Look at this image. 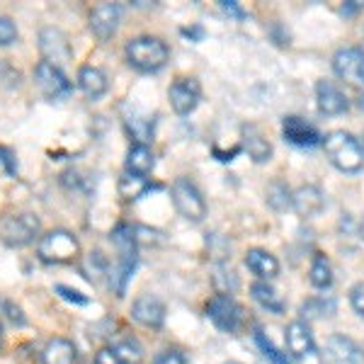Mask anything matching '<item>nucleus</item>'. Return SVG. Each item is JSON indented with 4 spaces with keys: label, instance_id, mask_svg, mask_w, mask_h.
I'll use <instances>...</instances> for the list:
<instances>
[{
    "label": "nucleus",
    "instance_id": "obj_26",
    "mask_svg": "<svg viewBox=\"0 0 364 364\" xmlns=\"http://www.w3.org/2000/svg\"><path fill=\"white\" fill-rule=\"evenodd\" d=\"M311 284L316 287V289H328V287L333 284V269H331V262H328L326 255H321V252H316L314 262H311Z\"/></svg>",
    "mask_w": 364,
    "mask_h": 364
},
{
    "label": "nucleus",
    "instance_id": "obj_29",
    "mask_svg": "<svg viewBox=\"0 0 364 364\" xmlns=\"http://www.w3.org/2000/svg\"><path fill=\"white\" fill-rule=\"evenodd\" d=\"M267 204H269V207H274L277 211L289 207V204H291L289 187H287L284 182H272V185L267 187Z\"/></svg>",
    "mask_w": 364,
    "mask_h": 364
},
{
    "label": "nucleus",
    "instance_id": "obj_17",
    "mask_svg": "<svg viewBox=\"0 0 364 364\" xmlns=\"http://www.w3.org/2000/svg\"><path fill=\"white\" fill-rule=\"evenodd\" d=\"M291 207L301 219H314L326 207V197L316 185H304L291 195Z\"/></svg>",
    "mask_w": 364,
    "mask_h": 364
},
{
    "label": "nucleus",
    "instance_id": "obj_3",
    "mask_svg": "<svg viewBox=\"0 0 364 364\" xmlns=\"http://www.w3.org/2000/svg\"><path fill=\"white\" fill-rule=\"evenodd\" d=\"M80 252L78 238L73 236L66 228H54V231L44 233L39 238L37 245V255L42 262H49V265H66V262H73Z\"/></svg>",
    "mask_w": 364,
    "mask_h": 364
},
{
    "label": "nucleus",
    "instance_id": "obj_28",
    "mask_svg": "<svg viewBox=\"0 0 364 364\" xmlns=\"http://www.w3.org/2000/svg\"><path fill=\"white\" fill-rule=\"evenodd\" d=\"M255 343L260 345L262 355H265L272 364H291L289 355H287V352H279L277 348H274V345L269 343V338L260 331V328H255Z\"/></svg>",
    "mask_w": 364,
    "mask_h": 364
},
{
    "label": "nucleus",
    "instance_id": "obj_31",
    "mask_svg": "<svg viewBox=\"0 0 364 364\" xmlns=\"http://www.w3.org/2000/svg\"><path fill=\"white\" fill-rule=\"evenodd\" d=\"M17 42V27L10 17L0 15V46H10Z\"/></svg>",
    "mask_w": 364,
    "mask_h": 364
},
{
    "label": "nucleus",
    "instance_id": "obj_2",
    "mask_svg": "<svg viewBox=\"0 0 364 364\" xmlns=\"http://www.w3.org/2000/svg\"><path fill=\"white\" fill-rule=\"evenodd\" d=\"M326 154L331 158V163L343 173H357L364 166V151L352 134L348 132H331L323 141Z\"/></svg>",
    "mask_w": 364,
    "mask_h": 364
},
{
    "label": "nucleus",
    "instance_id": "obj_30",
    "mask_svg": "<svg viewBox=\"0 0 364 364\" xmlns=\"http://www.w3.org/2000/svg\"><path fill=\"white\" fill-rule=\"evenodd\" d=\"M127 127L132 132V136L139 141V144H149L151 141V134H154V124L146 119H127Z\"/></svg>",
    "mask_w": 364,
    "mask_h": 364
},
{
    "label": "nucleus",
    "instance_id": "obj_32",
    "mask_svg": "<svg viewBox=\"0 0 364 364\" xmlns=\"http://www.w3.org/2000/svg\"><path fill=\"white\" fill-rule=\"evenodd\" d=\"M56 294L61 299H66V301H70V304H75V306H85V304H90V299L80 294L78 289H70V287H66V284H56Z\"/></svg>",
    "mask_w": 364,
    "mask_h": 364
},
{
    "label": "nucleus",
    "instance_id": "obj_5",
    "mask_svg": "<svg viewBox=\"0 0 364 364\" xmlns=\"http://www.w3.org/2000/svg\"><path fill=\"white\" fill-rule=\"evenodd\" d=\"M42 231V221H39L37 214L32 211H20V214L5 216L0 221V238H3L5 245L10 248H22V245H29L34 238Z\"/></svg>",
    "mask_w": 364,
    "mask_h": 364
},
{
    "label": "nucleus",
    "instance_id": "obj_1",
    "mask_svg": "<svg viewBox=\"0 0 364 364\" xmlns=\"http://www.w3.org/2000/svg\"><path fill=\"white\" fill-rule=\"evenodd\" d=\"M124 54L129 66H134L141 73H154L168 63L170 51L166 42H161L158 37H136L127 44Z\"/></svg>",
    "mask_w": 364,
    "mask_h": 364
},
{
    "label": "nucleus",
    "instance_id": "obj_37",
    "mask_svg": "<svg viewBox=\"0 0 364 364\" xmlns=\"http://www.w3.org/2000/svg\"><path fill=\"white\" fill-rule=\"evenodd\" d=\"M221 10L228 13V15H233V17H238V20H243V17H245V13L240 10V5L233 3V0H224V3H221Z\"/></svg>",
    "mask_w": 364,
    "mask_h": 364
},
{
    "label": "nucleus",
    "instance_id": "obj_8",
    "mask_svg": "<svg viewBox=\"0 0 364 364\" xmlns=\"http://www.w3.org/2000/svg\"><path fill=\"white\" fill-rule=\"evenodd\" d=\"M34 83H37L39 92H42L46 100H63L73 92V85H70V80L66 78V73L46 61H39L37 66H34Z\"/></svg>",
    "mask_w": 364,
    "mask_h": 364
},
{
    "label": "nucleus",
    "instance_id": "obj_39",
    "mask_svg": "<svg viewBox=\"0 0 364 364\" xmlns=\"http://www.w3.org/2000/svg\"><path fill=\"white\" fill-rule=\"evenodd\" d=\"M360 238L364 240V219H362V224H360Z\"/></svg>",
    "mask_w": 364,
    "mask_h": 364
},
{
    "label": "nucleus",
    "instance_id": "obj_22",
    "mask_svg": "<svg viewBox=\"0 0 364 364\" xmlns=\"http://www.w3.org/2000/svg\"><path fill=\"white\" fill-rule=\"evenodd\" d=\"M243 144H245L248 156L255 163H265V161H269V156H272V146H269L267 139L260 134V129L252 127V124L243 127Z\"/></svg>",
    "mask_w": 364,
    "mask_h": 364
},
{
    "label": "nucleus",
    "instance_id": "obj_21",
    "mask_svg": "<svg viewBox=\"0 0 364 364\" xmlns=\"http://www.w3.org/2000/svg\"><path fill=\"white\" fill-rule=\"evenodd\" d=\"M78 87L87 100H100L107 92V75L95 66H83L78 70Z\"/></svg>",
    "mask_w": 364,
    "mask_h": 364
},
{
    "label": "nucleus",
    "instance_id": "obj_16",
    "mask_svg": "<svg viewBox=\"0 0 364 364\" xmlns=\"http://www.w3.org/2000/svg\"><path fill=\"white\" fill-rule=\"evenodd\" d=\"M316 100H318V109L328 117L343 114V112H348V107H350L345 92L340 90L336 83H331V80H321V83L316 85Z\"/></svg>",
    "mask_w": 364,
    "mask_h": 364
},
{
    "label": "nucleus",
    "instance_id": "obj_15",
    "mask_svg": "<svg viewBox=\"0 0 364 364\" xmlns=\"http://www.w3.org/2000/svg\"><path fill=\"white\" fill-rule=\"evenodd\" d=\"M132 318L146 328H161L166 321V304L154 294H141L132 304Z\"/></svg>",
    "mask_w": 364,
    "mask_h": 364
},
{
    "label": "nucleus",
    "instance_id": "obj_38",
    "mask_svg": "<svg viewBox=\"0 0 364 364\" xmlns=\"http://www.w3.org/2000/svg\"><path fill=\"white\" fill-rule=\"evenodd\" d=\"M5 309L10 311V318H13V321L17 323V326H25V316L20 314V309L13 306V304H5Z\"/></svg>",
    "mask_w": 364,
    "mask_h": 364
},
{
    "label": "nucleus",
    "instance_id": "obj_23",
    "mask_svg": "<svg viewBox=\"0 0 364 364\" xmlns=\"http://www.w3.org/2000/svg\"><path fill=\"white\" fill-rule=\"evenodd\" d=\"M156 166V158H154V151L144 144H134L127 154V173H134V175H149L151 170Z\"/></svg>",
    "mask_w": 364,
    "mask_h": 364
},
{
    "label": "nucleus",
    "instance_id": "obj_12",
    "mask_svg": "<svg viewBox=\"0 0 364 364\" xmlns=\"http://www.w3.org/2000/svg\"><path fill=\"white\" fill-rule=\"evenodd\" d=\"M122 22V8L114 3H102L90 13V32L95 34L100 42H107L117 34Z\"/></svg>",
    "mask_w": 364,
    "mask_h": 364
},
{
    "label": "nucleus",
    "instance_id": "obj_13",
    "mask_svg": "<svg viewBox=\"0 0 364 364\" xmlns=\"http://www.w3.org/2000/svg\"><path fill=\"white\" fill-rule=\"evenodd\" d=\"M323 364H360L362 355L360 348L345 336H331L321 350Z\"/></svg>",
    "mask_w": 364,
    "mask_h": 364
},
{
    "label": "nucleus",
    "instance_id": "obj_36",
    "mask_svg": "<svg viewBox=\"0 0 364 364\" xmlns=\"http://www.w3.org/2000/svg\"><path fill=\"white\" fill-rule=\"evenodd\" d=\"M0 163H3L5 170H8L10 175H15V170H17V166H15V156H13V151L5 149V146H0Z\"/></svg>",
    "mask_w": 364,
    "mask_h": 364
},
{
    "label": "nucleus",
    "instance_id": "obj_4",
    "mask_svg": "<svg viewBox=\"0 0 364 364\" xmlns=\"http://www.w3.org/2000/svg\"><path fill=\"white\" fill-rule=\"evenodd\" d=\"M112 240L117 243V248H119V262H117L114 272L109 274V284L114 287L117 296H124L132 272L136 267V236H134L132 228L119 226L112 233Z\"/></svg>",
    "mask_w": 364,
    "mask_h": 364
},
{
    "label": "nucleus",
    "instance_id": "obj_33",
    "mask_svg": "<svg viewBox=\"0 0 364 364\" xmlns=\"http://www.w3.org/2000/svg\"><path fill=\"white\" fill-rule=\"evenodd\" d=\"M350 304H352V309L357 311V314L364 318V282H360V284H355L352 287V291H350Z\"/></svg>",
    "mask_w": 364,
    "mask_h": 364
},
{
    "label": "nucleus",
    "instance_id": "obj_25",
    "mask_svg": "<svg viewBox=\"0 0 364 364\" xmlns=\"http://www.w3.org/2000/svg\"><path fill=\"white\" fill-rule=\"evenodd\" d=\"M149 180L144 175H134V173H124L119 178V195L124 202H136L139 197H144L149 192Z\"/></svg>",
    "mask_w": 364,
    "mask_h": 364
},
{
    "label": "nucleus",
    "instance_id": "obj_27",
    "mask_svg": "<svg viewBox=\"0 0 364 364\" xmlns=\"http://www.w3.org/2000/svg\"><path fill=\"white\" fill-rule=\"evenodd\" d=\"M109 348L124 360V364H141V360H144V350H141V345L134 338H124L119 343L109 345Z\"/></svg>",
    "mask_w": 364,
    "mask_h": 364
},
{
    "label": "nucleus",
    "instance_id": "obj_14",
    "mask_svg": "<svg viewBox=\"0 0 364 364\" xmlns=\"http://www.w3.org/2000/svg\"><path fill=\"white\" fill-rule=\"evenodd\" d=\"M170 105L178 114H190L195 112V107L199 105V97H202V87L195 78H178L173 85H170Z\"/></svg>",
    "mask_w": 364,
    "mask_h": 364
},
{
    "label": "nucleus",
    "instance_id": "obj_34",
    "mask_svg": "<svg viewBox=\"0 0 364 364\" xmlns=\"http://www.w3.org/2000/svg\"><path fill=\"white\" fill-rule=\"evenodd\" d=\"M154 364H187V360L180 350H163L161 355L156 357Z\"/></svg>",
    "mask_w": 364,
    "mask_h": 364
},
{
    "label": "nucleus",
    "instance_id": "obj_11",
    "mask_svg": "<svg viewBox=\"0 0 364 364\" xmlns=\"http://www.w3.org/2000/svg\"><path fill=\"white\" fill-rule=\"evenodd\" d=\"M282 134H284V141H289L291 146H299V149H314L323 139L318 129L296 114H289L282 119Z\"/></svg>",
    "mask_w": 364,
    "mask_h": 364
},
{
    "label": "nucleus",
    "instance_id": "obj_10",
    "mask_svg": "<svg viewBox=\"0 0 364 364\" xmlns=\"http://www.w3.org/2000/svg\"><path fill=\"white\" fill-rule=\"evenodd\" d=\"M333 68L345 83L364 87V49L357 46H345L333 56Z\"/></svg>",
    "mask_w": 364,
    "mask_h": 364
},
{
    "label": "nucleus",
    "instance_id": "obj_40",
    "mask_svg": "<svg viewBox=\"0 0 364 364\" xmlns=\"http://www.w3.org/2000/svg\"><path fill=\"white\" fill-rule=\"evenodd\" d=\"M0 336H3V328H0Z\"/></svg>",
    "mask_w": 364,
    "mask_h": 364
},
{
    "label": "nucleus",
    "instance_id": "obj_24",
    "mask_svg": "<svg viewBox=\"0 0 364 364\" xmlns=\"http://www.w3.org/2000/svg\"><path fill=\"white\" fill-rule=\"evenodd\" d=\"M250 291H252V299H255L262 309H267L269 314H282L287 306L284 299H282L267 282H255V284L250 287Z\"/></svg>",
    "mask_w": 364,
    "mask_h": 364
},
{
    "label": "nucleus",
    "instance_id": "obj_18",
    "mask_svg": "<svg viewBox=\"0 0 364 364\" xmlns=\"http://www.w3.org/2000/svg\"><path fill=\"white\" fill-rule=\"evenodd\" d=\"M39 364H78V352L75 345L66 338H54L44 345Z\"/></svg>",
    "mask_w": 364,
    "mask_h": 364
},
{
    "label": "nucleus",
    "instance_id": "obj_7",
    "mask_svg": "<svg viewBox=\"0 0 364 364\" xmlns=\"http://www.w3.org/2000/svg\"><path fill=\"white\" fill-rule=\"evenodd\" d=\"M207 316L224 333H238L240 323H243V309L236 304V299L228 294L211 296L207 301Z\"/></svg>",
    "mask_w": 364,
    "mask_h": 364
},
{
    "label": "nucleus",
    "instance_id": "obj_9",
    "mask_svg": "<svg viewBox=\"0 0 364 364\" xmlns=\"http://www.w3.org/2000/svg\"><path fill=\"white\" fill-rule=\"evenodd\" d=\"M39 51H42L44 61L51 63V66H56V68L66 66L70 58H73V51H70L68 37L58 27L39 29Z\"/></svg>",
    "mask_w": 364,
    "mask_h": 364
},
{
    "label": "nucleus",
    "instance_id": "obj_19",
    "mask_svg": "<svg viewBox=\"0 0 364 364\" xmlns=\"http://www.w3.org/2000/svg\"><path fill=\"white\" fill-rule=\"evenodd\" d=\"M287 348H289V355L296 357V360L314 352V336H311L309 323L304 321L289 323V328H287Z\"/></svg>",
    "mask_w": 364,
    "mask_h": 364
},
{
    "label": "nucleus",
    "instance_id": "obj_35",
    "mask_svg": "<svg viewBox=\"0 0 364 364\" xmlns=\"http://www.w3.org/2000/svg\"><path fill=\"white\" fill-rule=\"evenodd\" d=\"M95 364H124V360H122L112 348H102V350H97Z\"/></svg>",
    "mask_w": 364,
    "mask_h": 364
},
{
    "label": "nucleus",
    "instance_id": "obj_20",
    "mask_svg": "<svg viewBox=\"0 0 364 364\" xmlns=\"http://www.w3.org/2000/svg\"><path fill=\"white\" fill-rule=\"evenodd\" d=\"M245 267H248L252 274H257L260 282L274 279L279 274L277 257L269 255L267 250H260V248H252V250L245 252Z\"/></svg>",
    "mask_w": 364,
    "mask_h": 364
},
{
    "label": "nucleus",
    "instance_id": "obj_6",
    "mask_svg": "<svg viewBox=\"0 0 364 364\" xmlns=\"http://www.w3.org/2000/svg\"><path fill=\"white\" fill-rule=\"evenodd\" d=\"M170 197H173V204L182 219L192 221V224H199V221L207 216V202H204L202 192L195 187V182H190L187 178H178L173 182Z\"/></svg>",
    "mask_w": 364,
    "mask_h": 364
}]
</instances>
